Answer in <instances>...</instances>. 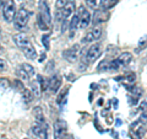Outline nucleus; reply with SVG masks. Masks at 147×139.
Here are the masks:
<instances>
[{"mask_svg": "<svg viewBox=\"0 0 147 139\" xmlns=\"http://www.w3.org/2000/svg\"><path fill=\"white\" fill-rule=\"evenodd\" d=\"M15 29L16 30H20V31H24L26 29L27 24H28V20H30V12L26 7H21L20 10L16 12L15 15Z\"/></svg>", "mask_w": 147, "mask_h": 139, "instance_id": "obj_1", "label": "nucleus"}, {"mask_svg": "<svg viewBox=\"0 0 147 139\" xmlns=\"http://www.w3.org/2000/svg\"><path fill=\"white\" fill-rule=\"evenodd\" d=\"M39 16L40 18L47 24V26L52 25V14H50V9L48 6L47 0H39Z\"/></svg>", "mask_w": 147, "mask_h": 139, "instance_id": "obj_2", "label": "nucleus"}, {"mask_svg": "<svg viewBox=\"0 0 147 139\" xmlns=\"http://www.w3.org/2000/svg\"><path fill=\"white\" fill-rule=\"evenodd\" d=\"M103 52V46L100 43H94L93 46H91L86 53V58L87 63H93L96 59H98V57Z\"/></svg>", "mask_w": 147, "mask_h": 139, "instance_id": "obj_3", "label": "nucleus"}, {"mask_svg": "<svg viewBox=\"0 0 147 139\" xmlns=\"http://www.w3.org/2000/svg\"><path fill=\"white\" fill-rule=\"evenodd\" d=\"M16 15V6H15V3L12 0H7V3L5 4V6L3 9V16L5 18V21L7 24L13 21Z\"/></svg>", "mask_w": 147, "mask_h": 139, "instance_id": "obj_4", "label": "nucleus"}, {"mask_svg": "<svg viewBox=\"0 0 147 139\" xmlns=\"http://www.w3.org/2000/svg\"><path fill=\"white\" fill-rule=\"evenodd\" d=\"M77 15H79V27L82 30L86 29V27L91 24V20H92V16H91L90 11L84 6H80L79 7V14H77Z\"/></svg>", "mask_w": 147, "mask_h": 139, "instance_id": "obj_5", "label": "nucleus"}, {"mask_svg": "<svg viewBox=\"0 0 147 139\" xmlns=\"http://www.w3.org/2000/svg\"><path fill=\"white\" fill-rule=\"evenodd\" d=\"M66 122H64L63 119H58L54 123V139H63L64 133L66 132Z\"/></svg>", "mask_w": 147, "mask_h": 139, "instance_id": "obj_6", "label": "nucleus"}, {"mask_svg": "<svg viewBox=\"0 0 147 139\" xmlns=\"http://www.w3.org/2000/svg\"><path fill=\"white\" fill-rule=\"evenodd\" d=\"M79 53H80V44H75L70 49L65 50V52L63 53V55L67 59L69 62H75L76 59L79 58Z\"/></svg>", "mask_w": 147, "mask_h": 139, "instance_id": "obj_7", "label": "nucleus"}, {"mask_svg": "<svg viewBox=\"0 0 147 139\" xmlns=\"http://www.w3.org/2000/svg\"><path fill=\"white\" fill-rule=\"evenodd\" d=\"M75 6H76L75 0H67V3L65 4V6H64L63 10H61L63 20H66L67 17H70V16L72 15L74 10H75Z\"/></svg>", "mask_w": 147, "mask_h": 139, "instance_id": "obj_8", "label": "nucleus"}, {"mask_svg": "<svg viewBox=\"0 0 147 139\" xmlns=\"http://www.w3.org/2000/svg\"><path fill=\"white\" fill-rule=\"evenodd\" d=\"M12 40H13V42L16 43V46L17 47H20V48H24V47H26L27 44H30L31 43V41L28 40V37H27V35H25V33H17V35H15L12 37Z\"/></svg>", "mask_w": 147, "mask_h": 139, "instance_id": "obj_9", "label": "nucleus"}, {"mask_svg": "<svg viewBox=\"0 0 147 139\" xmlns=\"http://www.w3.org/2000/svg\"><path fill=\"white\" fill-rule=\"evenodd\" d=\"M131 129L137 138H142L145 136V132H146V124L142 123L141 121H137V122L131 124Z\"/></svg>", "mask_w": 147, "mask_h": 139, "instance_id": "obj_10", "label": "nucleus"}, {"mask_svg": "<svg viewBox=\"0 0 147 139\" xmlns=\"http://www.w3.org/2000/svg\"><path fill=\"white\" fill-rule=\"evenodd\" d=\"M60 85H61V76L60 75H53L49 79V89L52 92H54V94H57L59 91Z\"/></svg>", "mask_w": 147, "mask_h": 139, "instance_id": "obj_11", "label": "nucleus"}, {"mask_svg": "<svg viewBox=\"0 0 147 139\" xmlns=\"http://www.w3.org/2000/svg\"><path fill=\"white\" fill-rule=\"evenodd\" d=\"M109 18V14L105 10H96L94 15H93V24H102L105 22Z\"/></svg>", "mask_w": 147, "mask_h": 139, "instance_id": "obj_12", "label": "nucleus"}, {"mask_svg": "<svg viewBox=\"0 0 147 139\" xmlns=\"http://www.w3.org/2000/svg\"><path fill=\"white\" fill-rule=\"evenodd\" d=\"M132 61V54L129 53V52H123L118 58V62L120 64V67H126L131 63Z\"/></svg>", "mask_w": 147, "mask_h": 139, "instance_id": "obj_13", "label": "nucleus"}, {"mask_svg": "<svg viewBox=\"0 0 147 139\" xmlns=\"http://www.w3.org/2000/svg\"><path fill=\"white\" fill-rule=\"evenodd\" d=\"M22 52H24V54L28 59H36L37 58V50H36V48L33 47V44L32 43L27 44L26 47L22 48Z\"/></svg>", "mask_w": 147, "mask_h": 139, "instance_id": "obj_14", "label": "nucleus"}, {"mask_svg": "<svg viewBox=\"0 0 147 139\" xmlns=\"http://www.w3.org/2000/svg\"><path fill=\"white\" fill-rule=\"evenodd\" d=\"M33 117L37 121V123L42 124V123H45V118H44V113H43V110L40 106H36L33 108Z\"/></svg>", "mask_w": 147, "mask_h": 139, "instance_id": "obj_15", "label": "nucleus"}, {"mask_svg": "<svg viewBox=\"0 0 147 139\" xmlns=\"http://www.w3.org/2000/svg\"><path fill=\"white\" fill-rule=\"evenodd\" d=\"M31 92L33 94L36 99H40V96H42V87H40L38 80H34L31 82Z\"/></svg>", "mask_w": 147, "mask_h": 139, "instance_id": "obj_16", "label": "nucleus"}, {"mask_svg": "<svg viewBox=\"0 0 147 139\" xmlns=\"http://www.w3.org/2000/svg\"><path fill=\"white\" fill-rule=\"evenodd\" d=\"M16 75H17V78L20 79L21 81H25V82L30 81V75H28V74H27L21 67H18V68L16 69Z\"/></svg>", "mask_w": 147, "mask_h": 139, "instance_id": "obj_17", "label": "nucleus"}, {"mask_svg": "<svg viewBox=\"0 0 147 139\" xmlns=\"http://www.w3.org/2000/svg\"><path fill=\"white\" fill-rule=\"evenodd\" d=\"M77 27H79V15H74L72 18L70 20V24H69V30H70L71 32L75 31Z\"/></svg>", "mask_w": 147, "mask_h": 139, "instance_id": "obj_18", "label": "nucleus"}, {"mask_svg": "<svg viewBox=\"0 0 147 139\" xmlns=\"http://www.w3.org/2000/svg\"><path fill=\"white\" fill-rule=\"evenodd\" d=\"M118 1H119V0H103V1H102L103 10H108V9H112L113 6L117 5Z\"/></svg>", "mask_w": 147, "mask_h": 139, "instance_id": "obj_19", "label": "nucleus"}, {"mask_svg": "<svg viewBox=\"0 0 147 139\" xmlns=\"http://www.w3.org/2000/svg\"><path fill=\"white\" fill-rule=\"evenodd\" d=\"M21 68L24 69V70H25L27 74H28L30 78H31V76H33V75H34V73H36V72H34V68L32 67L31 64H28V63H24V64L21 65Z\"/></svg>", "mask_w": 147, "mask_h": 139, "instance_id": "obj_20", "label": "nucleus"}, {"mask_svg": "<svg viewBox=\"0 0 147 139\" xmlns=\"http://www.w3.org/2000/svg\"><path fill=\"white\" fill-rule=\"evenodd\" d=\"M22 96H24V99L27 101V102H31V101L34 99L33 94H32L31 90H28V89H24V90H22Z\"/></svg>", "mask_w": 147, "mask_h": 139, "instance_id": "obj_21", "label": "nucleus"}, {"mask_svg": "<svg viewBox=\"0 0 147 139\" xmlns=\"http://www.w3.org/2000/svg\"><path fill=\"white\" fill-rule=\"evenodd\" d=\"M31 131H32V133H33L36 137H40V134H42V126H40L39 123L33 124L32 128H31Z\"/></svg>", "mask_w": 147, "mask_h": 139, "instance_id": "obj_22", "label": "nucleus"}, {"mask_svg": "<svg viewBox=\"0 0 147 139\" xmlns=\"http://www.w3.org/2000/svg\"><path fill=\"white\" fill-rule=\"evenodd\" d=\"M93 41H96L94 40V37H93V35H92V32H88L84 38L81 40V42L84 43V44H86V43H91V42H93Z\"/></svg>", "mask_w": 147, "mask_h": 139, "instance_id": "obj_23", "label": "nucleus"}, {"mask_svg": "<svg viewBox=\"0 0 147 139\" xmlns=\"http://www.w3.org/2000/svg\"><path fill=\"white\" fill-rule=\"evenodd\" d=\"M50 38V36L47 33V35H43V37H42V43H43V46H44V48H45V50H49V48H50V43H49V40Z\"/></svg>", "mask_w": 147, "mask_h": 139, "instance_id": "obj_24", "label": "nucleus"}, {"mask_svg": "<svg viewBox=\"0 0 147 139\" xmlns=\"http://www.w3.org/2000/svg\"><path fill=\"white\" fill-rule=\"evenodd\" d=\"M120 68V64H119L118 59H113V61L109 62V69L110 70H118Z\"/></svg>", "mask_w": 147, "mask_h": 139, "instance_id": "obj_25", "label": "nucleus"}, {"mask_svg": "<svg viewBox=\"0 0 147 139\" xmlns=\"http://www.w3.org/2000/svg\"><path fill=\"white\" fill-rule=\"evenodd\" d=\"M91 32L94 37V40H99L100 37H102V29H100V27H96V29H93Z\"/></svg>", "mask_w": 147, "mask_h": 139, "instance_id": "obj_26", "label": "nucleus"}, {"mask_svg": "<svg viewBox=\"0 0 147 139\" xmlns=\"http://www.w3.org/2000/svg\"><path fill=\"white\" fill-rule=\"evenodd\" d=\"M109 69V61H102L98 65V70L103 72V70H108Z\"/></svg>", "mask_w": 147, "mask_h": 139, "instance_id": "obj_27", "label": "nucleus"}, {"mask_svg": "<svg viewBox=\"0 0 147 139\" xmlns=\"http://www.w3.org/2000/svg\"><path fill=\"white\" fill-rule=\"evenodd\" d=\"M131 91H132V95L134 96H136V97H140V96H142V89H140V87H134V89H131Z\"/></svg>", "mask_w": 147, "mask_h": 139, "instance_id": "obj_28", "label": "nucleus"}, {"mask_svg": "<svg viewBox=\"0 0 147 139\" xmlns=\"http://www.w3.org/2000/svg\"><path fill=\"white\" fill-rule=\"evenodd\" d=\"M37 18H38L37 21H38V25H39V27H40V30H47L48 26H47V24H45V22L42 20V18H40V16L38 15V17H37Z\"/></svg>", "mask_w": 147, "mask_h": 139, "instance_id": "obj_29", "label": "nucleus"}, {"mask_svg": "<svg viewBox=\"0 0 147 139\" xmlns=\"http://www.w3.org/2000/svg\"><path fill=\"white\" fill-rule=\"evenodd\" d=\"M125 79H126V80H127L129 82H134V81L136 80V75H135V73H129V74H126Z\"/></svg>", "mask_w": 147, "mask_h": 139, "instance_id": "obj_30", "label": "nucleus"}, {"mask_svg": "<svg viewBox=\"0 0 147 139\" xmlns=\"http://www.w3.org/2000/svg\"><path fill=\"white\" fill-rule=\"evenodd\" d=\"M66 3H67V0H57V4H55V5H57L58 10H61V9L65 6Z\"/></svg>", "mask_w": 147, "mask_h": 139, "instance_id": "obj_31", "label": "nucleus"}, {"mask_svg": "<svg viewBox=\"0 0 147 139\" xmlns=\"http://www.w3.org/2000/svg\"><path fill=\"white\" fill-rule=\"evenodd\" d=\"M86 5L91 9H94L97 6V0H86Z\"/></svg>", "mask_w": 147, "mask_h": 139, "instance_id": "obj_32", "label": "nucleus"}, {"mask_svg": "<svg viewBox=\"0 0 147 139\" xmlns=\"http://www.w3.org/2000/svg\"><path fill=\"white\" fill-rule=\"evenodd\" d=\"M7 69V65H6V62L4 61L3 58H0V72H5Z\"/></svg>", "mask_w": 147, "mask_h": 139, "instance_id": "obj_33", "label": "nucleus"}, {"mask_svg": "<svg viewBox=\"0 0 147 139\" xmlns=\"http://www.w3.org/2000/svg\"><path fill=\"white\" fill-rule=\"evenodd\" d=\"M15 85L18 87V90H21V91L25 89V86H24V84L21 82V80H15Z\"/></svg>", "mask_w": 147, "mask_h": 139, "instance_id": "obj_34", "label": "nucleus"}, {"mask_svg": "<svg viewBox=\"0 0 147 139\" xmlns=\"http://www.w3.org/2000/svg\"><path fill=\"white\" fill-rule=\"evenodd\" d=\"M0 85L4 86V87H7L9 86V81L6 80V79H4V78H0Z\"/></svg>", "mask_w": 147, "mask_h": 139, "instance_id": "obj_35", "label": "nucleus"}, {"mask_svg": "<svg viewBox=\"0 0 147 139\" xmlns=\"http://www.w3.org/2000/svg\"><path fill=\"white\" fill-rule=\"evenodd\" d=\"M44 59H45V53L43 52L42 54L39 55V59H38V62H39V63H43V62H44Z\"/></svg>", "mask_w": 147, "mask_h": 139, "instance_id": "obj_36", "label": "nucleus"}, {"mask_svg": "<svg viewBox=\"0 0 147 139\" xmlns=\"http://www.w3.org/2000/svg\"><path fill=\"white\" fill-rule=\"evenodd\" d=\"M140 108H141V111H146V100H144V101L141 102Z\"/></svg>", "mask_w": 147, "mask_h": 139, "instance_id": "obj_37", "label": "nucleus"}, {"mask_svg": "<svg viewBox=\"0 0 147 139\" xmlns=\"http://www.w3.org/2000/svg\"><path fill=\"white\" fill-rule=\"evenodd\" d=\"M144 121V123H146V111H144L141 114V122Z\"/></svg>", "mask_w": 147, "mask_h": 139, "instance_id": "obj_38", "label": "nucleus"}, {"mask_svg": "<svg viewBox=\"0 0 147 139\" xmlns=\"http://www.w3.org/2000/svg\"><path fill=\"white\" fill-rule=\"evenodd\" d=\"M65 139H74V137L72 136H70V134H69V136H66V138Z\"/></svg>", "mask_w": 147, "mask_h": 139, "instance_id": "obj_39", "label": "nucleus"}, {"mask_svg": "<svg viewBox=\"0 0 147 139\" xmlns=\"http://www.w3.org/2000/svg\"><path fill=\"white\" fill-rule=\"evenodd\" d=\"M0 33H1V27H0Z\"/></svg>", "mask_w": 147, "mask_h": 139, "instance_id": "obj_40", "label": "nucleus"}, {"mask_svg": "<svg viewBox=\"0 0 147 139\" xmlns=\"http://www.w3.org/2000/svg\"><path fill=\"white\" fill-rule=\"evenodd\" d=\"M24 139H31V138H24Z\"/></svg>", "mask_w": 147, "mask_h": 139, "instance_id": "obj_41", "label": "nucleus"}, {"mask_svg": "<svg viewBox=\"0 0 147 139\" xmlns=\"http://www.w3.org/2000/svg\"><path fill=\"white\" fill-rule=\"evenodd\" d=\"M0 50H1V47H0Z\"/></svg>", "mask_w": 147, "mask_h": 139, "instance_id": "obj_42", "label": "nucleus"}, {"mask_svg": "<svg viewBox=\"0 0 147 139\" xmlns=\"http://www.w3.org/2000/svg\"><path fill=\"white\" fill-rule=\"evenodd\" d=\"M30 1H32V0H30Z\"/></svg>", "mask_w": 147, "mask_h": 139, "instance_id": "obj_43", "label": "nucleus"}, {"mask_svg": "<svg viewBox=\"0 0 147 139\" xmlns=\"http://www.w3.org/2000/svg\"><path fill=\"white\" fill-rule=\"evenodd\" d=\"M20 1H22V0H20Z\"/></svg>", "mask_w": 147, "mask_h": 139, "instance_id": "obj_44", "label": "nucleus"}]
</instances>
